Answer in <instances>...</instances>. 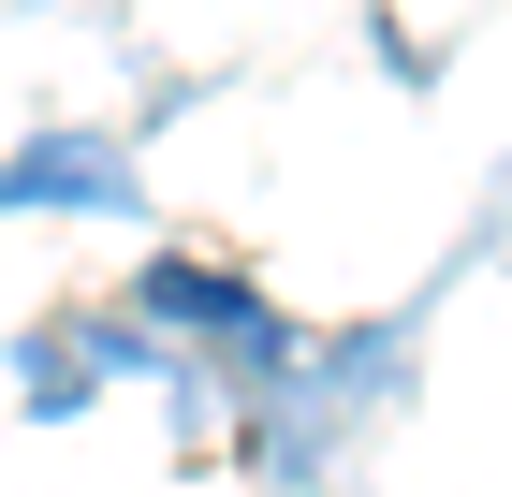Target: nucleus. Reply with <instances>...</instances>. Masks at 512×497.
<instances>
[]
</instances>
